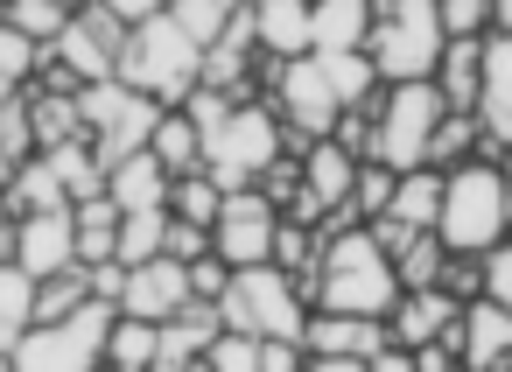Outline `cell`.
<instances>
[{
	"instance_id": "1",
	"label": "cell",
	"mask_w": 512,
	"mask_h": 372,
	"mask_svg": "<svg viewBox=\"0 0 512 372\" xmlns=\"http://www.w3.org/2000/svg\"><path fill=\"white\" fill-rule=\"evenodd\" d=\"M302 295H309V309L386 316L400 302V274H393V253L372 239V225H344V232H323V253H316Z\"/></svg>"
},
{
	"instance_id": "2",
	"label": "cell",
	"mask_w": 512,
	"mask_h": 372,
	"mask_svg": "<svg viewBox=\"0 0 512 372\" xmlns=\"http://www.w3.org/2000/svg\"><path fill=\"white\" fill-rule=\"evenodd\" d=\"M512 232V183H505V162L498 155H470L456 169H442V218H435V239L449 253H484Z\"/></svg>"
},
{
	"instance_id": "3",
	"label": "cell",
	"mask_w": 512,
	"mask_h": 372,
	"mask_svg": "<svg viewBox=\"0 0 512 372\" xmlns=\"http://www.w3.org/2000/svg\"><path fill=\"white\" fill-rule=\"evenodd\" d=\"M120 78L162 106H183V92L204 78V43L162 8L148 22H127V43H120Z\"/></svg>"
},
{
	"instance_id": "4",
	"label": "cell",
	"mask_w": 512,
	"mask_h": 372,
	"mask_svg": "<svg viewBox=\"0 0 512 372\" xmlns=\"http://www.w3.org/2000/svg\"><path fill=\"white\" fill-rule=\"evenodd\" d=\"M449 99L435 78H400V85H379L372 99V162H386L393 176L400 169H421L428 162V141L442 127Z\"/></svg>"
},
{
	"instance_id": "5",
	"label": "cell",
	"mask_w": 512,
	"mask_h": 372,
	"mask_svg": "<svg viewBox=\"0 0 512 372\" xmlns=\"http://www.w3.org/2000/svg\"><path fill=\"white\" fill-rule=\"evenodd\" d=\"M218 316L232 330H253V337H302L309 295L281 260H253V267H232V281L218 295Z\"/></svg>"
},
{
	"instance_id": "6",
	"label": "cell",
	"mask_w": 512,
	"mask_h": 372,
	"mask_svg": "<svg viewBox=\"0 0 512 372\" xmlns=\"http://www.w3.org/2000/svg\"><path fill=\"white\" fill-rule=\"evenodd\" d=\"M113 302L85 295L71 316H50V323H29L15 337V365L22 372H92L106 365V330H113Z\"/></svg>"
},
{
	"instance_id": "7",
	"label": "cell",
	"mask_w": 512,
	"mask_h": 372,
	"mask_svg": "<svg viewBox=\"0 0 512 372\" xmlns=\"http://www.w3.org/2000/svg\"><path fill=\"white\" fill-rule=\"evenodd\" d=\"M120 43H127V22L106 8V0H85L71 8L64 36L43 50V85H99V78H120Z\"/></svg>"
},
{
	"instance_id": "8",
	"label": "cell",
	"mask_w": 512,
	"mask_h": 372,
	"mask_svg": "<svg viewBox=\"0 0 512 372\" xmlns=\"http://www.w3.org/2000/svg\"><path fill=\"white\" fill-rule=\"evenodd\" d=\"M372 64L386 85L400 78H435L442 57V22H435V0H372V36H365Z\"/></svg>"
},
{
	"instance_id": "9",
	"label": "cell",
	"mask_w": 512,
	"mask_h": 372,
	"mask_svg": "<svg viewBox=\"0 0 512 372\" xmlns=\"http://www.w3.org/2000/svg\"><path fill=\"white\" fill-rule=\"evenodd\" d=\"M281 148H288V127H281V113L253 92V99H239V106H232V120L204 141V176H211L218 190L260 183V169H267Z\"/></svg>"
},
{
	"instance_id": "10",
	"label": "cell",
	"mask_w": 512,
	"mask_h": 372,
	"mask_svg": "<svg viewBox=\"0 0 512 372\" xmlns=\"http://www.w3.org/2000/svg\"><path fill=\"white\" fill-rule=\"evenodd\" d=\"M155 113H162V99L134 92L127 78L78 85V120H85V141L99 148V162H106V169H113L120 155H134V148H148V134H155Z\"/></svg>"
},
{
	"instance_id": "11",
	"label": "cell",
	"mask_w": 512,
	"mask_h": 372,
	"mask_svg": "<svg viewBox=\"0 0 512 372\" xmlns=\"http://www.w3.org/2000/svg\"><path fill=\"white\" fill-rule=\"evenodd\" d=\"M386 337H393L386 316H358V309H309V323H302L309 372H365V358Z\"/></svg>"
},
{
	"instance_id": "12",
	"label": "cell",
	"mask_w": 512,
	"mask_h": 372,
	"mask_svg": "<svg viewBox=\"0 0 512 372\" xmlns=\"http://www.w3.org/2000/svg\"><path fill=\"white\" fill-rule=\"evenodd\" d=\"M274 197L260 190V183H239V190H225V204H218V225H211V253L225 260V267H253V260H274Z\"/></svg>"
},
{
	"instance_id": "13",
	"label": "cell",
	"mask_w": 512,
	"mask_h": 372,
	"mask_svg": "<svg viewBox=\"0 0 512 372\" xmlns=\"http://www.w3.org/2000/svg\"><path fill=\"white\" fill-rule=\"evenodd\" d=\"M386 330H393V344H435V337H456L463 344V295H449L442 281H428V288H400V302L386 309Z\"/></svg>"
},
{
	"instance_id": "14",
	"label": "cell",
	"mask_w": 512,
	"mask_h": 372,
	"mask_svg": "<svg viewBox=\"0 0 512 372\" xmlns=\"http://www.w3.org/2000/svg\"><path fill=\"white\" fill-rule=\"evenodd\" d=\"M15 260L43 281V274H64L78 267V218L71 204H50V211H22L15 218Z\"/></svg>"
},
{
	"instance_id": "15",
	"label": "cell",
	"mask_w": 512,
	"mask_h": 372,
	"mask_svg": "<svg viewBox=\"0 0 512 372\" xmlns=\"http://www.w3.org/2000/svg\"><path fill=\"white\" fill-rule=\"evenodd\" d=\"M183 302H190V267H183L176 253H155V260H134V267H127V288H120V309H127V316L162 323V316H176Z\"/></svg>"
},
{
	"instance_id": "16",
	"label": "cell",
	"mask_w": 512,
	"mask_h": 372,
	"mask_svg": "<svg viewBox=\"0 0 512 372\" xmlns=\"http://www.w3.org/2000/svg\"><path fill=\"white\" fill-rule=\"evenodd\" d=\"M218 302H183L176 316H162L155 323V372H190V365H204V344L218 337Z\"/></svg>"
},
{
	"instance_id": "17",
	"label": "cell",
	"mask_w": 512,
	"mask_h": 372,
	"mask_svg": "<svg viewBox=\"0 0 512 372\" xmlns=\"http://www.w3.org/2000/svg\"><path fill=\"white\" fill-rule=\"evenodd\" d=\"M477 127L491 141V155L512 148V36H484V78H477Z\"/></svg>"
},
{
	"instance_id": "18",
	"label": "cell",
	"mask_w": 512,
	"mask_h": 372,
	"mask_svg": "<svg viewBox=\"0 0 512 372\" xmlns=\"http://www.w3.org/2000/svg\"><path fill=\"white\" fill-rule=\"evenodd\" d=\"M463 365L470 372H512V302H491V295L463 302Z\"/></svg>"
},
{
	"instance_id": "19",
	"label": "cell",
	"mask_w": 512,
	"mask_h": 372,
	"mask_svg": "<svg viewBox=\"0 0 512 372\" xmlns=\"http://www.w3.org/2000/svg\"><path fill=\"white\" fill-rule=\"evenodd\" d=\"M351 183H358V155H351L337 134L302 141V190L323 204V218H330L337 204H351Z\"/></svg>"
},
{
	"instance_id": "20",
	"label": "cell",
	"mask_w": 512,
	"mask_h": 372,
	"mask_svg": "<svg viewBox=\"0 0 512 372\" xmlns=\"http://www.w3.org/2000/svg\"><path fill=\"white\" fill-rule=\"evenodd\" d=\"M253 50L260 57H309V0H253Z\"/></svg>"
},
{
	"instance_id": "21",
	"label": "cell",
	"mask_w": 512,
	"mask_h": 372,
	"mask_svg": "<svg viewBox=\"0 0 512 372\" xmlns=\"http://www.w3.org/2000/svg\"><path fill=\"white\" fill-rule=\"evenodd\" d=\"M372 36V0H309V50H365Z\"/></svg>"
},
{
	"instance_id": "22",
	"label": "cell",
	"mask_w": 512,
	"mask_h": 372,
	"mask_svg": "<svg viewBox=\"0 0 512 372\" xmlns=\"http://www.w3.org/2000/svg\"><path fill=\"white\" fill-rule=\"evenodd\" d=\"M106 197L120 204V211H148V204H169V169L148 155V148H134V155H120L113 169H106Z\"/></svg>"
},
{
	"instance_id": "23",
	"label": "cell",
	"mask_w": 512,
	"mask_h": 372,
	"mask_svg": "<svg viewBox=\"0 0 512 372\" xmlns=\"http://www.w3.org/2000/svg\"><path fill=\"white\" fill-rule=\"evenodd\" d=\"M477 78H484V36H449L442 57H435V85L456 113L477 106Z\"/></svg>"
},
{
	"instance_id": "24",
	"label": "cell",
	"mask_w": 512,
	"mask_h": 372,
	"mask_svg": "<svg viewBox=\"0 0 512 372\" xmlns=\"http://www.w3.org/2000/svg\"><path fill=\"white\" fill-rule=\"evenodd\" d=\"M148 155H155L169 176L204 169V134H197V120H190L183 106H162V113H155V134H148Z\"/></svg>"
},
{
	"instance_id": "25",
	"label": "cell",
	"mask_w": 512,
	"mask_h": 372,
	"mask_svg": "<svg viewBox=\"0 0 512 372\" xmlns=\"http://www.w3.org/2000/svg\"><path fill=\"white\" fill-rule=\"evenodd\" d=\"M386 218H400V225H414V232H435V218H442V169H435V162L400 169V176H393Z\"/></svg>"
},
{
	"instance_id": "26",
	"label": "cell",
	"mask_w": 512,
	"mask_h": 372,
	"mask_svg": "<svg viewBox=\"0 0 512 372\" xmlns=\"http://www.w3.org/2000/svg\"><path fill=\"white\" fill-rule=\"evenodd\" d=\"M36 323V274L22 260H0V351L15 358V337Z\"/></svg>"
},
{
	"instance_id": "27",
	"label": "cell",
	"mask_w": 512,
	"mask_h": 372,
	"mask_svg": "<svg viewBox=\"0 0 512 372\" xmlns=\"http://www.w3.org/2000/svg\"><path fill=\"white\" fill-rule=\"evenodd\" d=\"M323 78H330V92H337V106H372L379 99V64H372V50H330L323 57Z\"/></svg>"
},
{
	"instance_id": "28",
	"label": "cell",
	"mask_w": 512,
	"mask_h": 372,
	"mask_svg": "<svg viewBox=\"0 0 512 372\" xmlns=\"http://www.w3.org/2000/svg\"><path fill=\"white\" fill-rule=\"evenodd\" d=\"M43 155H50V169H57V183H64L71 204L92 197V190H106V162H99V148H92L85 134H71V141H57V148H43Z\"/></svg>"
},
{
	"instance_id": "29",
	"label": "cell",
	"mask_w": 512,
	"mask_h": 372,
	"mask_svg": "<svg viewBox=\"0 0 512 372\" xmlns=\"http://www.w3.org/2000/svg\"><path fill=\"white\" fill-rule=\"evenodd\" d=\"M169 246V204H148V211H120V232H113V253L134 267V260H155Z\"/></svg>"
},
{
	"instance_id": "30",
	"label": "cell",
	"mask_w": 512,
	"mask_h": 372,
	"mask_svg": "<svg viewBox=\"0 0 512 372\" xmlns=\"http://www.w3.org/2000/svg\"><path fill=\"white\" fill-rule=\"evenodd\" d=\"M106 365L113 372H155V323L120 309L113 330H106Z\"/></svg>"
},
{
	"instance_id": "31",
	"label": "cell",
	"mask_w": 512,
	"mask_h": 372,
	"mask_svg": "<svg viewBox=\"0 0 512 372\" xmlns=\"http://www.w3.org/2000/svg\"><path fill=\"white\" fill-rule=\"evenodd\" d=\"M470 155H491V141H484V127H477V113H442V127H435V141H428V162L435 169H456V162H470Z\"/></svg>"
},
{
	"instance_id": "32",
	"label": "cell",
	"mask_w": 512,
	"mask_h": 372,
	"mask_svg": "<svg viewBox=\"0 0 512 372\" xmlns=\"http://www.w3.org/2000/svg\"><path fill=\"white\" fill-rule=\"evenodd\" d=\"M218 204H225V190L204 176V169H190V176H169V218H190V225H218Z\"/></svg>"
},
{
	"instance_id": "33",
	"label": "cell",
	"mask_w": 512,
	"mask_h": 372,
	"mask_svg": "<svg viewBox=\"0 0 512 372\" xmlns=\"http://www.w3.org/2000/svg\"><path fill=\"white\" fill-rule=\"evenodd\" d=\"M0 15H8L22 36H36L43 50L64 36V22H71V0H0Z\"/></svg>"
},
{
	"instance_id": "34",
	"label": "cell",
	"mask_w": 512,
	"mask_h": 372,
	"mask_svg": "<svg viewBox=\"0 0 512 372\" xmlns=\"http://www.w3.org/2000/svg\"><path fill=\"white\" fill-rule=\"evenodd\" d=\"M442 260H449V246H442L435 232H414V239L393 253V274H400V288H428V281H442Z\"/></svg>"
},
{
	"instance_id": "35",
	"label": "cell",
	"mask_w": 512,
	"mask_h": 372,
	"mask_svg": "<svg viewBox=\"0 0 512 372\" xmlns=\"http://www.w3.org/2000/svg\"><path fill=\"white\" fill-rule=\"evenodd\" d=\"M204 372H260V337L218 323V337L204 344Z\"/></svg>"
},
{
	"instance_id": "36",
	"label": "cell",
	"mask_w": 512,
	"mask_h": 372,
	"mask_svg": "<svg viewBox=\"0 0 512 372\" xmlns=\"http://www.w3.org/2000/svg\"><path fill=\"white\" fill-rule=\"evenodd\" d=\"M43 71V43L36 36H22L8 15H0V78H15V85H29Z\"/></svg>"
},
{
	"instance_id": "37",
	"label": "cell",
	"mask_w": 512,
	"mask_h": 372,
	"mask_svg": "<svg viewBox=\"0 0 512 372\" xmlns=\"http://www.w3.org/2000/svg\"><path fill=\"white\" fill-rule=\"evenodd\" d=\"M232 8H239V0H169V15H176V22H183L197 43H218Z\"/></svg>"
},
{
	"instance_id": "38",
	"label": "cell",
	"mask_w": 512,
	"mask_h": 372,
	"mask_svg": "<svg viewBox=\"0 0 512 372\" xmlns=\"http://www.w3.org/2000/svg\"><path fill=\"white\" fill-rule=\"evenodd\" d=\"M435 22H442V43L449 36H491V0H435Z\"/></svg>"
},
{
	"instance_id": "39",
	"label": "cell",
	"mask_w": 512,
	"mask_h": 372,
	"mask_svg": "<svg viewBox=\"0 0 512 372\" xmlns=\"http://www.w3.org/2000/svg\"><path fill=\"white\" fill-rule=\"evenodd\" d=\"M393 204V169L386 162H358V183H351V211L358 218H379Z\"/></svg>"
},
{
	"instance_id": "40",
	"label": "cell",
	"mask_w": 512,
	"mask_h": 372,
	"mask_svg": "<svg viewBox=\"0 0 512 372\" xmlns=\"http://www.w3.org/2000/svg\"><path fill=\"white\" fill-rule=\"evenodd\" d=\"M477 260H484V295H491V302H512V232H505L498 246H484Z\"/></svg>"
},
{
	"instance_id": "41",
	"label": "cell",
	"mask_w": 512,
	"mask_h": 372,
	"mask_svg": "<svg viewBox=\"0 0 512 372\" xmlns=\"http://www.w3.org/2000/svg\"><path fill=\"white\" fill-rule=\"evenodd\" d=\"M183 267H190V295H197V302H218L225 281H232V267H225L218 253H197V260H183Z\"/></svg>"
},
{
	"instance_id": "42",
	"label": "cell",
	"mask_w": 512,
	"mask_h": 372,
	"mask_svg": "<svg viewBox=\"0 0 512 372\" xmlns=\"http://www.w3.org/2000/svg\"><path fill=\"white\" fill-rule=\"evenodd\" d=\"M260 372H309L302 337H260Z\"/></svg>"
},
{
	"instance_id": "43",
	"label": "cell",
	"mask_w": 512,
	"mask_h": 372,
	"mask_svg": "<svg viewBox=\"0 0 512 372\" xmlns=\"http://www.w3.org/2000/svg\"><path fill=\"white\" fill-rule=\"evenodd\" d=\"M162 253H176V260H197V253H211V225L169 218V246H162Z\"/></svg>"
},
{
	"instance_id": "44",
	"label": "cell",
	"mask_w": 512,
	"mask_h": 372,
	"mask_svg": "<svg viewBox=\"0 0 512 372\" xmlns=\"http://www.w3.org/2000/svg\"><path fill=\"white\" fill-rule=\"evenodd\" d=\"M106 8L120 15V22H148V15H162L169 0H106Z\"/></svg>"
},
{
	"instance_id": "45",
	"label": "cell",
	"mask_w": 512,
	"mask_h": 372,
	"mask_svg": "<svg viewBox=\"0 0 512 372\" xmlns=\"http://www.w3.org/2000/svg\"><path fill=\"white\" fill-rule=\"evenodd\" d=\"M491 36H512V0H491Z\"/></svg>"
},
{
	"instance_id": "46",
	"label": "cell",
	"mask_w": 512,
	"mask_h": 372,
	"mask_svg": "<svg viewBox=\"0 0 512 372\" xmlns=\"http://www.w3.org/2000/svg\"><path fill=\"white\" fill-rule=\"evenodd\" d=\"M22 92H29V85H15V78H0V113H8V106H22Z\"/></svg>"
},
{
	"instance_id": "47",
	"label": "cell",
	"mask_w": 512,
	"mask_h": 372,
	"mask_svg": "<svg viewBox=\"0 0 512 372\" xmlns=\"http://www.w3.org/2000/svg\"><path fill=\"white\" fill-rule=\"evenodd\" d=\"M8 169H15V155H8V148H0V183H8Z\"/></svg>"
},
{
	"instance_id": "48",
	"label": "cell",
	"mask_w": 512,
	"mask_h": 372,
	"mask_svg": "<svg viewBox=\"0 0 512 372\" xmlns=\"http://www.w3.org/2000/svg\"><path fill=\"white\" fill-rule=\"evenodd\" d=\"M71 8H85V0H71Z\"/></svg>"
}]
</instances>
